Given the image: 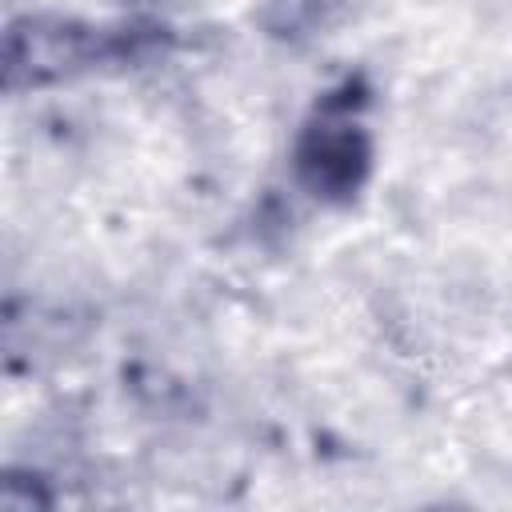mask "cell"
Returning a JSON list of instances; mask_svg holds the SVG:
<instances>
[{
  "instance_id": "3957f363",
  "label": "cell",
  "mask_w": 512,
  "mask_h": 512,
  "mask_svg": "<svg viewBox=\"0 0 512 512\" xmlns=\"http://www.w3.org/2000/svg\"><path fill=\"white\" fill-rule=\"evenodd\" d=\"M360 0H264L256 20L264 36L280 44H312L320 36H332L340 24L356 16Z\"/></svg>"
},
{
  "instance_id": "7a4b0ae2",
  "label": "cell",
  "mask_w": 512,
  "mask_h": 512,
  "mask_svg": "<svg viewBox=\"0 0 512 512\" xmlns=\"http://www.w3.org/2000/svg\"><path fill=\"white\" fill-rule=\"evenodd\" d=\"M364 108H368V84L360 76H348L344 84H336L316 100V108L296 132L292 144L296 184L328 208L356 204L372 180L376 144L364 124Z\"/></svg>"
},
{
  "instance_id": "6da1fadb",
  "label": "cell",
  "mask_w": 512,
  "mask_h": 512,
  "mask_svg": "<svg viewBox=\"0 0 512 512\" xmlns=\"http://www.w3.org/2000/svg\"><path fill=\"white\" fill-rule=\"evenodd\" d=\"M168 44L156 24H88L76 16H16L4 32V92H36L108 64L148 60Z\"/></svg>"
}]
</instances>
